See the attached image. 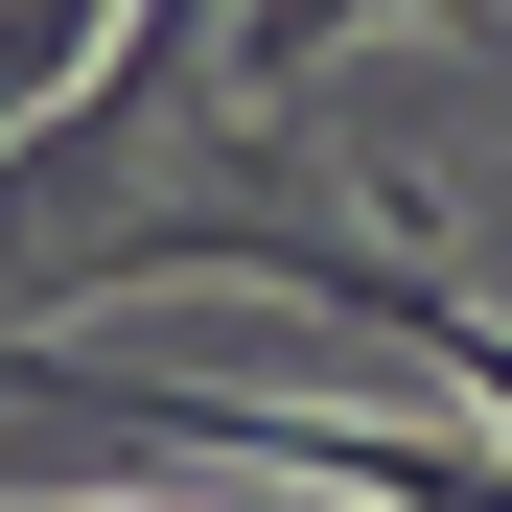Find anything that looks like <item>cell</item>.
<instances>
[{
	"mask_svg": "<svg viewBox=\"0 0 512 512\" xmlns=\"http://www.w3.org/2000/svg\"><path fill=\"white\" fill-rule=\"evenodd\" d=\"M350 24H396V0H256V24H233V94H256V117H280V94H303V70H326V47H350Z\"/></svg>",
	"mask_w": 512,
	"mask_h": 512,
	"instance_id": "obj_2",
	"label": "cell"
},
{
	"mask_svg": "<svg viewBox=\"0 0 512 512\" xmlns=\"http://www.w3.org/2000/svg\"><path fill=\"white\" fill-rule=\"evenodd\" d=\"M0 512H117V489H0ZM303 512H326V489H303Z\"/></svg>",
	"mask_w": 512,
	"mask_h": 512,
	"instance_id": "obj_3",
	"label": "cell"
},
{
	"mask_svg": "<svg viewBox=\"0 0 512 512\" xmlns=\"http://www.w3.org/2000/svg\"><path fill=\"white\" fill-rule=\"evenodd\" d=\"M24 443H140V466H256V489H326V512H512V443L489 419H326V396H210V373H0Z\"/></svg>",
	"mask_w": 512,
	"mask_h": 512,
	"instance_id": "obj_1",
	"label": "cell"
}]
</instances>
